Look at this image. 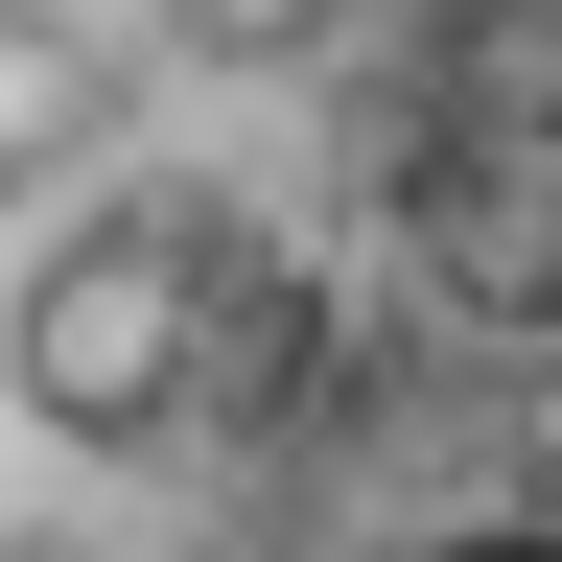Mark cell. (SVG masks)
Segmentation results:
<instances>
[{
  "mask_svg": "<svg viewBox=\"0 0 562 562\" xmlns=\"http://www.w3.org/2000/svg\"><path fill=\"white\" fill-rule=\"evenodd\" d=\"M258 351H281V258H258L211 188L70 211L47 281L0 305V375H24V422H70V446H165V422H188L211 375H258Z\"/></svg>",
  "mask_w": 562,
  "mask_h": 562,
  "instance_id": "obj_1",
  "label": "cell"
},
{
  "mask_svg": "<svg viewBox=\"0 0 562 562\" xmlns=\"http://www.w3.org/2000/svg\"><path fill=\"white\" fill-rule=\"evenodd\" d=\"M94 117H117V70H94V24H47V0H0V188L94 165Z\"/></svg>",
  "mask_w": 562,
  "mask_h": 562,
  "instance_id": "obj_2",
  "label": "cell"
},
{
  "mask_svg": "<svg viewBox=\"0 0 562 562\" xmlns=\"http://www.w3.org/2000/svg\"><path fill=\"white\" fill-rule=\"evenodd\" d=\"M422 562H562V539H422Z\"/></svg>",
  "mask_w": 562,
  "mask_h": 562,
  "instance_id": "obj_3",
  "label": "cell"
}]
</instances>
